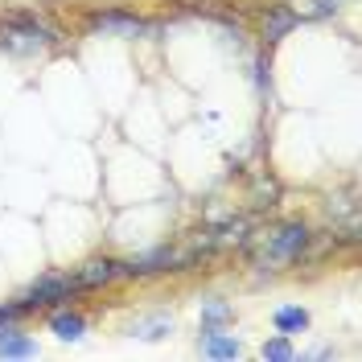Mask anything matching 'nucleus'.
<instances>
[{"mask_svg":"<svg viewBox=\"0 0 362 362\" xmlns=\"http://www.w3.org/2000/svg\"><path fill=\"white\" fill-rule=\"evenodd\" d=\"M230 317H235V309H230L226 300H218V296L202 300V325H226Z\"/></svg>","mask_w":362,"mask_h":362,"instance_id":"nucleus-13","label":"nucleus"},{"mask_svg":"<svg viewBox=\"0 0 362 362\" xmlns=\"http://www.w3.org/2000/svg\"><path fill=\"white\" fill-rule=\"evenodd\" d=\"M25 313H29V309H25L21 300H13V305H0V325H8V321H21Z\"/></svg>","mask_w":362,"mask_h":362,"instance_id":"nucleus-15","label":"nucleus"},{"mask_svg":"<svg viewBox=\"0 0 362 362\" xmlns=\"http://www.w3.org/2000/svg\"><path fill=\"white\" fill-rule=\"evenodd\" d=\"M296 25H300V17L293 13V4H272V8H264V17H259V33H264V42H280V37H288Z\"/></svg>","mask_w":362,"mask_h":362,"instance_id":"nucleus-6","label":"nucleus"},{"mask_svg":"<svg viewBox=\"0 0 362 362\" xmlns=\"http://www.w3.org/2000/svg\"><path fill=\"white\" fill-rule=\"evenodd\" d=\"M87 29L90 33H103V37H140V33H153V25L140 21L136 13H124V8H95V13H87Z\"/></svg>","mask_w":362,"mask_h":362,"instance_id":"nucleus-4","label":"nucleus"},{"mask_svg":"<svg viewBox=\"0 0 362 362\" xmlns=\"http://www.w3.org/2000/svg\"><path fill=\"white\" fill-rule=\"evenodd\" d=\"M268 362H293L296 358V350H293V341H288V334H280V338H272L264 341V350H259Z\"/></svg>","mask_w":362,"mask_h":362,"instance_id":"nucleus-14","label":"nucleus"},{"mask_svg":"<svg viewBox=\"0 0 362 362\" xmlns=\"http://www.w3.org/2000/svg\"><path fill=\"white\" fill-rule=\"evenodd\" d=\"M272 325L280 329V334H300V329H309V309H300V305H284V309H276L272 313Z\"/></svg>","mask_w":362,"mask_h":362,"instance_id":"nucleus-11","label":"nucleus"},{"mask_svg":"<svg viewBox=\"0 0 362 362\" xmlns=\"http://www.w3.org/2000/svg\"><path fill=\"white\" fill-rule=\"evenodd\" d=\"M37 354V341L17 329V321L0 325V358H33Z\"/></svg>","mask_w":362,"mask_h":362,"instance_id":"nucleus-8","label":"nucleus"},{"mask_svg":"<svg viewBox=\"0 0 362 362\" xmlns=\"http://www.w3.org/2000/svg\"><path fill=\"white\" fill-rule=\"evenodd\" d=\"M198 350H202L206 358H239L243 341L235 338V334H226V329H218V325H206L202 338H198Z\"/></svg>","mask_w":362,"mask_h":362,"instance_id":"nucleus-7","label":"nucleus"},{"mask_svg":"<svg viewBox=\"0 0 362 362\" xmlns=\"http://www.w3.org/2000/svg\"><path fill=\"white\" fill-rule=\"evenodd\" d=\"M309 243H313V230H309V223H284V226H276V230L268 235V247L255 255V268L276 272V268H284V264H300V259L309 255Z\"/></svg>","mask_w":362,"mask_h":362,"instance_id":"nucleus-1","label":"nucleus"},{"mask_svg":"<svg viewBox=\"0 0 362 362\" xmlns=\"http://www.w3.org/2000/svg\"><path fill=\"white\" fill-rule=\"evenodd\" d=\"M54 42H58V29L37 21V17L17 13V17L0 21V45L8 54H37V49H45V45H54Z\"/></svg>","mask_w":362,"mask_h":362,"instance_id":"nucleus-2","label":"nucleus"},{"mask_svg":"<svg viewBox=\"0 0 362 362\" xmlns=\"http://www.w3.org/2000/svg\"><path fill=\"white\" fill-rule=\"evenodd\" d=\"M288 4H293V13L300 21H325L341 8V0H288Z\"/></svg>","mask_w":362,"mask_h":362,"instance_id":"nucleus-12","label":"nucleus"},{"mask_svg":"<svg viewBox=\"0 0 362 362\" xmlns=\"http://www.w3.org/2000/svg\"><path fill=\"white\" fill-rule=\"evenodd\" d=\"M119 276H124V264L119 259H107V255H95V259H87L83 268L74 272L78 288H103V284H115Z\"/></svg>","mask_w":362,"mask_h":362,"instance_id":"nucleus-5","label":"nucleus"},{"mask_svg":"<svg viewBox=\"0 0 362 362\" xmlns=\"http://www.w3.org/2000/svg\"><path fill=\"white\" fill-rule=\"evenodd\" d=\"M169 329H173V317H169V313L136 317L132 325H128V334H132V338H140V341H157V338H165Z\"/></svg>","mask_w":362,"mask_h":362,"instance_id":"nucleus-9","label":"nucleus"},{"mask_svg":"<svg viewBox=\"0 0 362 362\" xmlns=\"http://www.w3.org/2000/svg\"><path fill=\"white\" fill-rule=\"evenodd\" d=\"M49 329H54V338H62V341H78L83 334H87V317L62 309V313L49 317Z\"/></svg>","mask_w":362,"mask_h":362,"instance_id":"nucleus-10","label":"nucleus"},{"mask_svg":"<svg viewBox=\"0 0 362 362\" xmlns=\"http://www.w3.org/2000/svg\"><path fill=\"white\" fill-rule=\"evenodd\" d=\"M74 293H83L78 288V280L70 276V272H45V276H37L29 288H25L21 305L25 309H45V305H66Z\"/></svg>","mask_w":362,"mask_h":362,"instance_id":"nucleus-3","label":"nucleus"}]
</instances>
